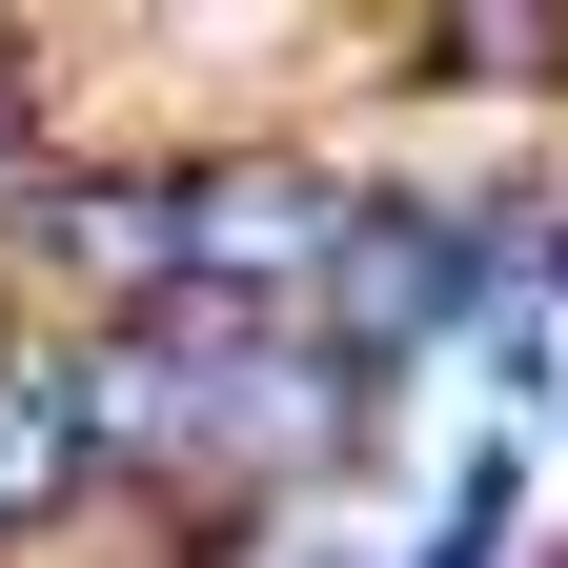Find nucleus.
I'll list each match as a JSON object with an SVG mask.
<instances>
[{"mask_svg":"<svg viewBox=\"0 0 568 568\" xmlns=\"http://www.w3.org/2000/svg\"><path fill=\"white\" fill-rule=\"evenodd\" d=\"M325 244H345V183H325V163H203L163 284H183V325H244V305H284Z\"/></svg>","mask_w":568,"mask_h":568,"instance_id":"f257e3e1","label":"nucleus"},{"mask_svg":"<svg viewBox=\"0 0 568 568\" xmlns=\"http://www.w3.org/2000/svg\"><path fill=\"white\" fill-rule=\"evenodd\" d=\"M82 447H102V467L224 447V345H102V366H82Z\"/></svg>","mask_w":568,"mask_h":568,"instance_id":"f03ea898","label":"nucleus"},{"mask_svg":"<svg viewBox=\"0 0 568 568\" xmlns=\"http://www.w3.org/2000/svg\"><path fill=\"white\" fill-rule=\"evenodd\" d=\"M21 244L61 284H122V305H142V284L183 264V183H21Z\"/></svg>","mask_w":568,"mask_h":568,"instance_id":"7ed1b4c3","label":"nucleus"},{"mask_svg":"<svg viewBox=\"0 0 568 568\" xmlns=\"http://www.w3.org/2000/svg\"><path fill=\"white\" fill-rule=\"evenodd\" d=\"M345 345H426V325H467V224H366L345 203Z\"/></svg>","mask_w":568,"mask_h":568,"instance_id":"20e7f679","label":"nucleus"},{"mask_svg":"<svg viewBox=\"0 0 568 568\" xmlns=\"http://www.w3.org/2000/svg\"><path fill=\"white\" fill-rule=\"evenodd\" d=\"M82 487H102V447H82V386L0 366V528H61Z\"/></svg>","mask_w":568,"mask_h":568,"instance_id":"39448f33","label":"nucleus"},{"mask_svg":"<svg viewBox=\"0 0 568 568\" xmlns=\"http://www.w3.org/2000/svg\"><path fill=\"white\" fill-rule=\"evenodd\" d=\"M447 21H467V61H508V82H528V61L568 41V0H447Z\"/></svg>","mask_w":568,"mask_h":568,"instance_id":"423d86ee","label":"nucleus"}]
</instances>
